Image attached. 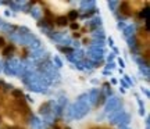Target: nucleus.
<instances>
[{"label": "nucleus", "mask_w": 150, "mask_h": 129, "mask_svg": "<svg viewBox=\"0 0 150 129\" xmlns=\"http://www.w3.org/2000/svg\"><path fill=\"white\" fill-rule=\"evenodd\" d=\"M6 113L14 121H24L29 117V108H28L24 94L20 90L11 92L8 100L6 103Z\"/></svg>", "instance_id": "obj_1"}, {"label": "nucleus", "mask_w": 150, "mask_h": 129, "mask_svg": "<svg viewBox=\"0 0 150 129\" xmlns=\"http://www.w3.org/2000/svg\"><path fill=\"white\" fill-rule=\"evenodd\" d=\"M136 47L140 50V53L143 51V49H145V54L146 56H149V32H147V29H140L138 35H136Z\"/></svg>", "instance_id": "obj_2"}, {"label": "nucleus", "mask_w": 150, "mask_h": 129, "mask_svg": "<svg viewBox=\"0 0 150 129\" xmlns=\"http://www.w3.org/2000/svg\"><path fill=\"white\" fill-rule=\"evenodd\" d=\"M89 111V102L88 100H79L74 104V107H71V117L72 118H82L86 113Z\"/></svg>", "instance_id": "obj_3"}, {"label": "nucleus", "mask_w": 150, "mask_h": 129, "mask_svg": "<svg viewBox=\"0 0 150 129\" xmlns=\"http://www.w3.org/2000/svg\"><path fill=\"white\" fill-rule=\"evenodd\" d=\"M118 6H120V7H118V13H120V16L129 17L132 13H134L131 1H122V3H120Z\"/></svg>", "instance_id": "obj_4"}, {"label": "nucleus", "mask_w": 150, "mask_h": 129, "mask_svg": "<svg viewBox=\"0 0 150 129\" xmlns=\"http://www.w3.org/2000/svg\"><path fill=\"white\" fill-rule=\"evenodd\" d=\"M88 54H89L88 57H89L91 60H100L102 59V56H103V50L102 49H99L97 46H92Z\"/></svg>", "instance_id": "obj_5"}, {"label": "nucleus", "mask_w": 150, "mask_h": 129, "mask_svg": "<svg viewBox=\"0 0 150 129\" xmlns=\"http://www.w3.org/2000/svg\"><path fill=\"white\" fill-rule=\"evenodd\" d=\"M118 107H120V100H118L117 97H111L107 102V104H106V111L110 114V113H112L114 110H117Z\"/></svg>", "instance_id": "obj_6"}, {"label": "nucleus", "mask_w": 150, "mask_h": 129, "mask_svg": "<svg viewBox=\"0 0 150 129\" xmlns=\"http://www.w3.org/2000/svg\"><path fill=\"white\" fill-rule=\"evenodd\" d=\"M54 22H56L57 25H60V27H64V25L68 24V20H67V17L61 16V17H56V18H54Z\"/></svg>", "instance_id": "obj_7"}, {"label": "nucleus", "mask_w": 150, "mask_h": 129, "mask_svg": "<svg viewBox=\"0 0 150 129\" xmlns=\"http://www.w3.org/2000/svg\"><path fill=\"white\" fill-rule=\"evenodd\" d=\"M13 51H14V44H7L4 47V50H3V56L4 57H11Z\"/></svg>", "instance_id": "obj_8"}, {"label": "nucleus", "mask_w": 150, "mask_h": 129, "mask_svg": "<svg viewBox=\"0 0 150 129\" xmlns=\"http://www.w3.org/2000/svg\"><path fill=\"white\" fill-rule=\"evenodd\" d=\"M134 31H135V28L132 27V25H129V27L125 28V31H124V33H125V36H131V35L134 33Z\"/></svg>", "instance_id": "obj_9"}, {"label": "nucleus", "mask_w": 150, "mask_h": 129, "mask_svg": "<svg viewBox=\"0 0 150 129\" xmlns=\"http://www.w3.org/2000/svg\"><path fill=\"white\" fill-rule=\"evenodd\" d=\"M76 17H78V13H76L75 10H72V11H70V14H68V17H67V20H71V21H74Z\"/></svg>", "instance_id": "obj_10"}, {"label": "nucleus", "mask_w": 150, "mask_h": 129, "mask_svg": "<svg viewBox=\"0 0 150 129\" xmlns=\"http://www.w3.org/2000/svg\"><path fill=\"white\" fill-rule=\"evenodd\" d=\"M3 102H4V90L0 89V104H3Z\"/></svg>", "instance_id": "obj_11"}, {"label": "nucleus", "mask_w": 150, "mask_h": 129, "mask_svg": "<svg viewBox=\"0 0 150 129\" xmlns=\"http://www.w3.org/2000/svg\"><path fill=\"white\" fill-rule=\"evenodd\" d=\"M54 63H56V64H57V67H61V61H60V59L59 57H54Z\"/></svg>", "instance_id": "obj_12"}, {"label": "nucleus", "mask_w": 150, "mask_h": 129, "mask_svg": "<svg viewBox=\"0 0 150 129\" xmlns=\"http://www.w3.org/2000/svg\"><path fill=\"white\" fill-rule=\"evenodd\" d=\"M118 64L121 65V68H124V67H125V63H124V61H122L121 59H118Z\"/></svg>", "instance_id": "obj_13"}, {"label": "nucleus", "mask_w": 150, "mask_h": 129, "mask_svg": "<svg viewBox=\"0 0 150 129\" xmlns=\"http://www.w3.org/2000/svg\"><path fill=\"white\" fill-rule=\"evenodd\" d=\"M33 16L36 17V18H39V16H40V13H39V10H33Z\"/></svg>", "instance_id": "obj_14"}, {"label": "nucleus", "mask_w": 150, "mask_h": 129, "mask_svg": "<svg viewBox=\"0 0 150 129\" xmlns=\"http://www.w3.org/2000/svg\"><path fill=\"white\" fill-rule=\"evenodd\" d=\"M3 46H4V39L0 38V47H3Z\"/></svg>", "instance_id": "obj_15"}, {"label": "nucleus", "mask_w": 150, "mask_h": 129, "mask_svg": "<svg viewBox=\"0 0 150 129\" xmlns=\"http://www.w3.org/2000/svg\"><path fill=\"white\" fill-rule=\"evenodd\" d=\"M71 28H72V29H76V28H78V24H71Z\"/></svg>", "instance_id": "obj_16"}, {"label": "nucleus", "mask_w": 150, "mask_h": 129, "mask_svg": "<svg viewBox=\"0 0 150 129\" xmlns=\"http://www.w3.org/2000/svg\"><path fill=\"white\" fill-rule=\"evenodd\" d=\"M117 4H118V3H115V1H112V3H110V6H111V7H115Z\"/></svg>", "instance_id": "obj_17"}, {"label": "nucleus", "mask_w": 150, "mask_h": 129, "mask_svg": "<svg viewBox=\"0 0 150 129\" xmlns=\"http://www.w3.org/2000/svg\"><path fill=\"white\" fill-rule=\"evenodd\" d=\"M7 129H22V128H20V126H11V128H7Z\"/></svg>", "instance_id": "obj_18"}, {"label": "nucleus", "mask_w": 150, "mask_h": 129, "mask_svg": "<svg viewBox=\"0 0 150 129\" xmlns=\"http://www.w3.org/2000/svg\"><path fill=\"white\" fill-rule=\"evenodd\" d=\"M95 129H104V128H95Z\"/></svg>", "instance_id": "obj_19"}]
</instances>
